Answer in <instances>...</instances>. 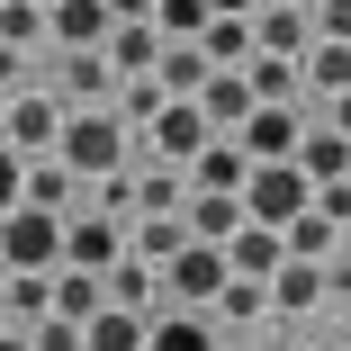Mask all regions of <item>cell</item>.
<instances>
[{
	"label": "cell",
	"instance_id": "1",
	"mask_svg": "<svg viewBox=\"0 0 351 351\" xmlns=\"http://www.w3.org/2000/svg\"><path fill=\"white\" fill-rule=\"evenodd\" d=\"M54 154L73 162L82 180L126 171V117H117V108H73V117H63V145H54Z\"/></svg>",
	"mask_w": 351,
	"mask_h": 351
},
{
	"label": "cell",
	"instance_id": "2",
	"mask_svg": "<svg viewBox=\"0 0 351 351\" xmlns=\"http://www.w3.org/2000/svg\"><path fill=\"white\" fill-rule=\"evenodd\" d=\"M0 270H63V217L54 207H10L0 217Z\"/></svg>",
	"mask_w": 351,
	"mask_h": 351
},
{
	"label": "cell",
	"instance_id": "3",
	"mask_svg": "<svg viewBox=\"0 0 351 351\" xmlns=\"http://www.w3.org/2000/svg\"><path fill=\"white\" fill-rule=\"evenodd\" d=\"M234 279V261H226V243H207V234H189L171 261H162V298L171 306H217V289Z\"/></svg>",
	"mask_w": 351,
	"mask_h": 351
},
{
	"label": "cell",
	"instance_id": "4",
	"mask_svg": "<svg viewBox=\"0 0 351 351\" xmlns=\"http://www.w3.org/2000/svg\"><path fill=\"white\" fill-rule=\"evenodd\" d=\"M306 198H315V180H306L298 154H289V162H252V171H243V217H261V226H289Z\"/></svg>",
	"mask_w": 351,
	"mask_h": 351
},
{
	"label": "cell",
	"instance_id": "5",
	"mask_svg": "<svg viewBox=\"0 0 351 351\" xmlns=\"http://www.w3.org/2000/svg\"><path fill=\"white\" fill-rule=\"evenodd\" d=\"M54 54H63V73H54V90L73 99V108H117L126 73L108 63V45H54Z\"/></svg>",
	"mask_w": 351,
	"mask_h": 351
},
{
	"label": "cell",
	"instance_id": "6",
	"mask_svg": "<svg viewBox=\"0 0 351 351\" xmlns=\"http://www.w3.org/2000/svg\"><path fill=\"white\" fill-rule=\"evenodd\" d=\"M306 117H315V108H298V99H252V117H243L234 135H243L252 162H289L298 135H306Z\"/></svg>",
	"mask_w": 351,
	"mask_h": 351
},
{
	"label": "cell",
	"instance_id": "7",
	"mask_svg": "<svg viewBox=\"0 0 351 351\" xmlns=\"http://www.w3.org/2000/svg\"><path fill=\"white\" fill-rule=\"evenodd\" d=\"M63 117H73V99H63V90H19L0 135H10L19 154H54V145H63Z\"/></svg>",
	"mask_w": 351,
	"mask_h": 351
},
{
	"label": "cell",
	"instance_id": "8",
	"mask_svg": "<svg viewBox=\"0 0 351 351\" xmlns=\"http://www.w3.org/2000/svg\"><path fill=\"white\" fill-rule=\"evenodd\" d=\"M145 126H154V154H162V162H180V171L207 154V135H217V117H207L198 99H162Z\"/></svg>",
	"mask_w": 351,
	"mask_h": 351
},
{
	"label": "cell",
	"instance_id": "9",
	"mask_svg": "<svg viewBox=\"0 0 351 351\" xmlns=\"http://www.w3.org/2000/svg\"><path fill=\"white\" fill-rule=\"evenodd\" d=\"M117 252H126V217H108V207H82V217H63V261L108 270Z\"/></svg>",
	"mask_w": 351,
	"mask_h": 351
},
{
	"label": "cell",
	"instance_id": "10",
	"mask_svg": "<svg viewBox=\"0 0 351 351\" xmlns=\"http://www.w3.org/2000/svg\"><path fill=\"white\" fill-rule=\"evenodd\" d=\"M252 45H261V54H298V63H306V45H315V10H298V0H261Z\"/></svg>",
	"mask_w": 351,
	"mask_h": 351
},
{
	"label": "cell",
	"instance_id": "11",
	"mask_svg": "<svg viewBox=\"0 0 351 351\" xmlns=\"http://www.w3.org/2000/svg\"><path fill=\"white\" fill-rule=\"evenodd\" d=\"M324 306V261H306V252H289L270 270V315H315Z\"/></svg>",
	"mask_w": 351,
	"mask_h": 351
},
{
	"label": "cell",
	"instance_id": "12",
	"mask_svg": "<svg viewBox=\"0 0 351 351\" xmlns=\"http://www.w3.org/2000/svg\"><path fill=\"white\" fill-rule=\"evenodd\" d=\"M82 189H90V180L63 162V154H27V189H19L27 207H54V217H73V198H82Z\"/></svg>",
	"mask_w": 351,
	"mask_h": 351
},
{
	"label": "cell",
	"instance_id": "13",
	"mask_svg": "<svg viewBox=\"0 0 351 351\" xmlns=\"http://www.w3.org/2000/svg\"><path fill=\"white\" fill-rule=\"evenodd\" d=\"M154 73H162V90H171V99H198V90H207V73H217V54H207L198 36H162V63H154Z\"/></svg>",
	"mask_w": 351,
	"mask_h": 351
},
{
	"label": "cell",
	"instance_id": "14",
	"mask_svg": "<svg viewBox=\"0 0 351 351\" xmlns=\"http://www.w3.org/2000/svg\"><path fill=\"white\" fill-rule=\"evenodd\" d=\"M226 261H234V270H252V279H270L279 261H289V234H279V226H261V217H243V226L226 234Z\"/></svg>",
	"mask_w": 351,
	"mask_h": 351
},
{
	"label": "cell",
	"instance_id": "15",
	"mask_svg": "<svg viewBox=\"0 0 351 351\" xmlns=\"http://www.w3.org/2000/svg\"><path fill=\"white\" fill-rule=\"evenodd\" d=\"M198 108L217 117V135H234V126L252 117V82H243V63H217V73H207V90H198Z\"/></svg>",
	"mask_w": 351,
	"mask_h": 351
},
{
	"label": "cell",
	"instance_id": "16",
	"mask_svg": "<svg viewBox=\"0 0 351 351\" xmlns=\"http://www.w3.org/2000/svg\"><path fill=\"white\" fill-rule=\"evenodd\" d=\"M145 333H154V315H135V306H99L90 324H82V351H145Z\"/></svg>",
	"mask_w": 351,
	"mask_h": 351
},
{
	"label": "cell",
	"instance_id": "17",
	"mask_svg": "<svg viewBox=\"0 0 351 351\" xmlns=\"http://www.w3.org/2000/svg\"><path fill=\"white\" fill-rule=\"evenodd\" d=\"M99 306H108V270H82V261H63V270H54V315L90 324Z\"/></svg>",
	"mask_w": 351,
	"mask_h": 351
},
{
	"label": "cell",
	"instance_id": "18",
	"mask_svg": "<svg viewBox=\"0 0 351 351\" xmlns=\"http://www.w3.org/2000/svg\"><path fill=\"white\" fill-rule=\"evenodd\" d=\"M54 45H108V27H117V10L108 0H54Z\"/></svg>",
	"mask_w": 351,
	"mask_h": 351
},
{
	"label": "cell",
	"instance_id": "19",
	"mask_svg": "<svg viewBox=\"0 0 351 351\" xmlns=\"http://www.w3.org/2000/svg\"><path fill=\"white\" fill-rule=\"evenodd\" d=\"M252 154H243V135H207V154L189 162V189H243Z\"/></svg>",
	"mask_w": 351,
	"mask_h": 351
},
{
	"label": "cell",
	"instance_id": "20",
	"mask_svg": "<svg viewBox=\"0 0 351 351\" xmlns=\"http://www.w3.org/2000/svg\"><path fill=\"white\" fill-rule=\"evenodd\" d=\"M333 90H351V36H315L306 45V99L324 108Z\"/></svg>",
	"mask_w": 351,
	"mask_h": 351
},
{
	"label": "cell",
	"instance_id": "21",
	"mask_svg": "<svg viewBox=\"0 0 351 351\" xmlns=\"http://www.w3.org/2000/svg\"><path fill=\"white\" fill-rule=\"evenodd\" d=\"M108 63H117V73H154V63H162V27L154 19H117L108 27Z\"/></svg>",
	"mask_w": 351,
	"mask_h": 351
},
{
	"label": "cell",
	"instance_id": "22",
	"mask_svg": "<svg viewBox=\"0 0 351 351\" xmlns=\"http://www.w3.org/2000/svg\"><path fill=\"white\" fill-rule=\"evenodd\" d=\"M145 351H217V333H207V315H198V306H162V315H154V333H145Z\"/></svg>",
	"mask_w": 351,
	"mask_h": 351
},
{
	"label": "cell",
	"instance_id": "23",
	"mask_svg": "<svg viewBox=\"0 0 351 351\" xmlns=\"http://www.w3.org/2000/svg\"><path fill=\"white\" fill-rule=\"evenodd\" d=\"M234 226H243V189H189V234L226 243Z\"/></svg>",
	"mask_w": 351,
	"mask_h": 351
},
{
	"label": "cell",
	"instance_id": "24",
	"mask_svg": "<svg viewBox=\"0 0 351 351\" xmlns=\"http://www.w3.org/2000/svg\"><path fill=\"white\" fill-rule=\"evenodd\" d=\"M0 315H10V324L54 315V270H10V289H0Z\"/></svg>",
	"mask_w": 351,
	"mask_h": 351
},
{
	"label": "cell",
	"instance_id": "25",
	"mask_svg": "<svg viewBox=\"0 0 351 351\" xmlns=\"http://www.w3.org/2000/svg\"><path fill=\"white\" fill-rule=\"evenodd\" d=\"M243 82H252V99H298V82H306V63H298V54H261V45H252V63H243Z\"/></svg>",
	"mask_w": 351,
	"mask_h": 351
},
{
	"label": "cell",
	"instance_id": "26",
	"mask_svg": "<svg viewBox=\"0 0 351 351\" xmlns=\"http://www.w3.org/2000/svg\"><path fill=\"white\" fill-rule=\"evenodd\" d=\"M279 234H289V252H306V261H324V252L342 243V226L324 217V207H315V198H306V207H298V217H289V226H279Z\"/></svg>",
	"mask_w": 351,
	"mask_h": 351
},
{
	"label": "cell",
	"instance_id": "27",
	"mask_svg": "<svg viewBox=\"0 0 351 351\" xmlns=\"http://www.w3.org/2000/svg\"><path fill=\"white\" fill-rule=\"evenodd\" d=\"M217 315H234V324H252V315H270V279H252V270H234L226 289H217Z\"/></svg>",
	"mask_w": 351,
	"mask_h": 351
},
{
	"label": "cell",
	"instance_id": "28",
	"mask_svg": "<svg viewBox=\"0 0 351 351\" xmlns=\"http://www.w3.org/2000/svg\"><path fill=\"white\" fill-rule=\"evenodd\" d=\"M198 45L217 54V63H252V19H226V10H217V19L198 27Z\"/></svg>",
	"mask_w": 351,
	"mask_h": 351
},
{
	"label": "cell",
	"instance_id": "29",
	"mask_svg": "<svg viewBox=\"0 0 351 351\" xmlns=\"http://www.w3.org/2000/svg\"><path fill=\"white\" fill-rule=\"evenodd\" d=\"M207 19H217L207 0H154V27H162V36H198Z\"/></svg>",
	"mask_w": 351,
	"mask_h": 351
},
{
	"label": "cell",
	"instance_id": "30",
	"mask_svg": "<svg viewBox=\"0 0 351 351\" xmlns=\"http://www.w3.org/2000/svg\"><path fill=\"white\" fill-rule=\"evenodd\" d=\"M19 189H27V154L10 145V135H0V217L19 207Z\"/></svg>",
	"mask_w": 351,
	"mask_h": 351
},
{
	"label": "cell",
	"instance_id": "31",
	"mask_svg": "<svg viewBox=\"0 0 351 351\" xmlns=\"http://www.w3.org/2000/svg\"><path fill=\"white\" fill-rule=\"evenodd\" d=\"M27 333H36V351H82V324L73 315H36Z\"/></svg>",
	"mask_w": 351,
	"mask_h": 351
},
{
	"label": "cell",
	"instance_id": "32",
	"mask_svg": "<svg viewBox=\"0 0 351 351\" xmlns=\"http://www.w3.org/2000/svg\"><path fill=\"white\" fill-rule=\"evenodd\" d=\"M0 90H10V99L27 90V45H10V36H0Z\"/></svg>",
	"mask_w": 351,
	"mask_h": 351
},
{
	"label": "cell",
	"instance_id": "33",
	"mask_svg": "<svg viewBox=\"0 0 351 351\" xmlns=\"http://www.w3.org/2000/svg\"><path fill=\"white\" fill-rule=\"evenodd\" d=\"M324 298H351V243L324 252Z\"/></svg>",
	"mask_w": 351,
	"mask_h": 351
},
{
	"label": "cell",
	"instance_id": "34",
	"mask_svg": "<svg viewBox=\"0 0 351 351\" xmlns=\"http://www.w3.org/2000/svg\"><path fill=\"white\" fill-rule=\"evenodd\" d=\"M315 36H351V0H315Z\"/></svg>",
	"mask_w": 351,
	"mask_h": 351
},
{
	"label": "cell",
	"instance_id": "35",
	"mask_svg": "<svg viewBox=\"0 0 351 351\" xmlns=\"http://www.w3.org/2000/svg\"><path fill=\"white\" fill-rule=\"evenodd\" d=\"M324 117H333V126L351 135V90H333V99H324Z\"/></svg>",
	"mask_w": 351,
	"mask_h": 351
},
{
	"label": "cell",
	"instance_id": "36",
	"mask_svg": "<svg viewBox=\"0 0 351 351\" xmlns=\"http://www.w3.org/2000/svg\"><path fill=\"white\" fill-rule=\"evenodd\" d=\"M207 10H226V19H261V0H207Z\"/></svg>",
	"mask_w": 351,
	"mask_h": 351
},
{
	"label": "cell",
	"instance_id": "37",
	"mask_svg": "<svg viewBox=\"0 0 351 351\" xmlns=\"http://www.w3.org/2000/svg\"><path fill=\"white\" fill-rule=\"evenodd\" d=\"M108 10H117V19H154V0H108Z\"/></svg>",
	"mask_w": 351,
	"mask_h": 351
},
{
	"label": "cell",
	"instance_id": "38",
	"mask_svg": "<svg viewBox=\"0 0 351 351\" xmlns=\"http://www.w3.org/2000/svg\"><path fill=\"white\" fill-rule=\"evenodd\" d=\"M0 351H36V333H27V324H19V333H0Z\"/></svg>",
	"mask_w": 351,
	"mask_h": 351
},
{
	"label": "cell",
	"instance_id": "39",
	"mask_svg": "<svg viewBox=\"0 0 351 351\" xmlns=\"http://www.w3.org/2000/svg\"><path fill=\"white\" fill-rule=\"evenodd\" d=\"M0 126H10V90H0Z\"/></svg>",
	"mask_w": 351,
	"mask_h": 351
},
{
	"label": "cell",
	"instance_id": "40",
	"mask_svg": "<svg viewBox=\"0 0 351 351\" xmlns=\"http://www.w3.org/2000/svg\"><path fill=\"white\" fill-rule=\"evenodd\" d=\"M298 10H315V0H298Z\"/></svg>",
	"mask_w": 351,
	"mask_h": 351
},
{
	"label": "cell",
	"instance_id": "41",
	"mask_svg": "<svg viewBox=\"0 0 351 351\" xmlns=\"http://www.w3.org/2000/svg\"><path fill=\"white\" fill-rule=\"evenodd\" d=\"M342 243H351V226H342Z\"/></svg>",
	"mask_w": 351,
	"mask_h": 351
}]
</instances>
